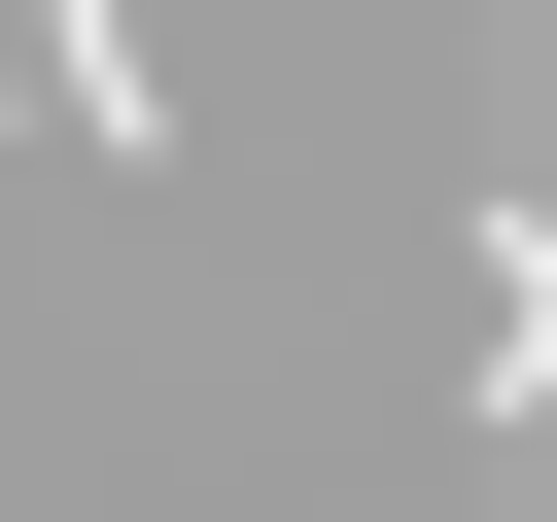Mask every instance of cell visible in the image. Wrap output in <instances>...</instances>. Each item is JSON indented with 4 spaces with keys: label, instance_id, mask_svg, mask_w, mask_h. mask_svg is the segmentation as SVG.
I'll use <instances>...</instances> for the list:
<instances>
[{
    "label": "cell",
    "instance_id": "1",
    "mask_svg": "<svg viewBox=\"0 0 557 522\" xmlns=\"http://www.w3.org/2000/svg\"><path fill=\"white\" fill-rule=\"evenodd\" d=\"M35 70H70V139H104V174L174 139V35H139V0H35Z\"/></svg>",
    "mask_w": 557,
    "mask_h": 522
}]
</instances>
